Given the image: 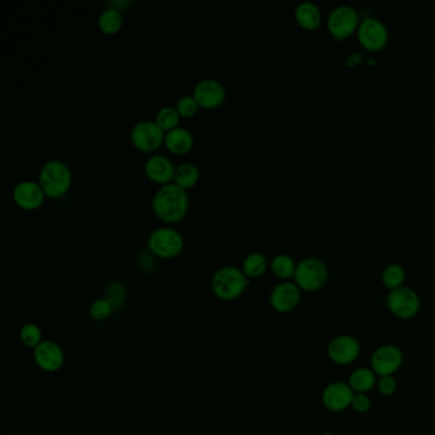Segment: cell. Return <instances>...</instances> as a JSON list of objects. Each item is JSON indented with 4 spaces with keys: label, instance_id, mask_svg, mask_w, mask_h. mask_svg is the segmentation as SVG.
<instances>
[{
    "label": "cell",
    "instance_id": "1",
    "mask_svg": "<svg viewBox=\"0 0 435 435\" xmlns=\"http://www.w3.org/2000/svg\"><path fill=\"white\" fill-rule=\"evenodd\" d=\"M189 198L183 188L176 184L162 186L152 199V210L165 222H178L187 215Z\"/></svg>",
    "mask_w": 435,
    "mask_h": 435
},
{
    "label": "cell",
    "instance_id": "2",
    "mask_svg": "<svg viewBox=\"0 0 435 435\" xmlns=\"http://www.w3.org/2000/svg\"><path fill=\"white\" fill-rule=\"evenodd\" d=\"M38 181L46 197L62 198L72 187L73 176L65 162L51 160L41 168Z\"/></svg>",
    "mask_w": 435,
    "mask_h": 435
},
{
    "label": "cell",
    "instance_id": "3",
    "mask_svg": "<svg viewBox=\"0 0 435 435\" xmlns=\"http://www.w3.org/2000/svg\"><path fill=\"white\" fill-rule=\"evenodd\" d=\"M249 280L242 269L232 266L218 269L212 277V291L221 300L239 298L248 287Z\"/></svg>",
    "mask_w": 435,
    "mask_h": 435
},
{
    "label": "cell",
    "instance_id": "4",
    "mask_svg": "<svg viewBox=\"0 0 435 435\" xmlns=\"http://www.w3.org/2000/svg\"><path fill=\"white\" fill-rule=\"evenodd\" d=\"M149 252L160 258H174L184 248V239L179 231L171 227H160L151 232L147 240Z\"/></svg>",
    "mask_w": 435,
    "mask_h": 435
},
{
    "label": "cell",
    "instance_id": "5",
    "mask_svg": "<svg viewBox=\"0 0 435 435\" xmlns=\"http://www.w3.org/2000/svg\"><path fill=\"white\" fill-rule=\"evenodd\" d=\"M294 277L300 290L317 291L328 279V269L321 259L306 258L296 266Z\"/></svg>",
    "mask_w": 435,
    "mask_h": 435
},
{
    "label": "cell",
    "instance_id": "6",
    "mask_svg": "<svg viewBox=\"0 0 435 435\" xmlns=\"http://www.w3.org/2000/svg\"><path fill=\"white\" fill-rule=\"evenodd\" d=\"M387 306L398 319L407 321L417 317L421 308L420 296L410 287L401 286L392 290L387 296Z\"/></svg>",
    "mask_w": 435,
    "mask_h": 435
},
{
    "label": "cell",
    "instance_id": "7",
    "mask_svg": "<svg viewBox=\"0 0 435 435\" xmlns=\"http://www.w3.org/2000/svg\"><path fill=\"white\" fill-rule=\"evenodd\" d=\"M361 345L356 337L340 335L331 340L327 346V355L333 364L346 367L358 360L360 356Z\"/></svg>",
    "mask_w": 435,
    "mask_h": 435
},
{
    "label": "cell",
    "instance_id": "8",
    "mask_svg": "<svg viewBox=\"0 0 435 435\" xmlns=\"http://www.w3.org/2000/svg\"><path fill=\"white\" fill-rule=\"evenodd\" d=\"M404 353L394 345H383L374 351L370 367L378 377L394 375L404 365Z\"/></svg>",
    "mask_w": 435,
    "mask_h": 435
},
{
    "label": "cell",
    "instance_id": "9",
    "mask_svg": "<svg viewBox=\"0 0 435 435\" xmlns=\"http://www.w3.org/2000/svg\"><path fill=\"white\" fill-rule=\"evenodd\" d=\"M131 144L142 152H152L165 142L163 131L152 120H142L133 127Z\"/></svg>",
    "mask_w": 435,
    "mask_h": 435
},
{
    "label": "cell",
    "instance_id": "10",
    "mask_svg": "<svg viewBox=\"0 0 435 435\" xmlns=\"http://www.w3.org/2000/svg\"><path fill=\"white\" fill-rule=\"evenodd\" d=\"M355 392L348 382H332L324 387L322 404L331 412H342L351 407Z\"/></svg>",
    "mask_w": 435,
    "mask_h": 435
},
{
    "label": "cell",
    "instance_id": "11",
    "mask_svg": "<svg viewBox=\"0 0 435 435\" xmlns=\"http://www.w3.org/2000/svg\"><path fill=\"white\" fill-rule=\"evenodd\" d=\"M193 97L199 106L205 109H215L224 102L226 99V88L218 80H203L195 85Z\"/></svg>",
    "mask_w": 435,
    "mask_h": 435
},
{
    "label": "cell",
    "instance_id": "12",
    "mask_svg": "<svg viewBox=\"0 0 435 435\" xmlns=\"http://www.w3.org/2000/svg\"><path fill=\"white\" fill-rule=\"evenodd\" d=\"M44 190L38 183L25 181L18 183L13 189V199L16 205L26 211H33L40 208L45 200Z\"/></svg>",
    "mask_w": 435,
    "mask_h": 435
},
{
    "label": "cell",
    "instance_id": "13",
    "mask_svg": "<svg viewBox=\"0 0 435 435\" xmlns=\"http://www.w3.org/2000/svg\"><path fill=\"white\" fill-rule=\"evenodd\" d=\"M300 299H301V292L296 284L282 282L274 287L271 292L269 303L274 311L285 314L294 311L298 306Z\"/></svg>",
    "mask_w": 435,
    "mask_h": 435
},
{
    "label": "cell",
    "instance_id": "14",
    "mask_svg": "<svg viewBox=\"0 0 435 435\" xmlns=\"http://www.w3.org/2000/svg\"><path fill=\"white\" fill-rule=\"evenodd\" d=\"M359 22V16L354 8L348 6H337L328 17L330 31L337 38H346L354 31Z\"/></svg>",
    "mask_w": 435,
    "mask_h": 435
},
{
    "label": "cell",
    "instance_id": "15",
    "mask_svg": "<svg viewBox=\"0 0 435 435\" xmlns=\"http://www.w3.org/2000/svg\"><path fill=\"white\" fill-rule=\"evenodd\" d=\"M33 358L38 364L48 373L58 372L64 364V353L63 348L53 341H43L35 348Z\"/></svg>",
    "mask_w": 435,
    "mask_h": 435
},
{
    "label": "cell",
    "instance_id": "16",
    "mask_svg": "<svg viewBox=\"0 0 435 435\" xmlns=\"http://www.w3.org/2000/svg\"><path fill=\"white\" fill-rule=\"evenodd\" d=\"M388 33L386 26L380 21L367 18L362 21L359 28V40L369 50H380L386 45Z\"/></svg>",
    "mask_w": 435,
    "mask_h": 435
},
{
    "label": "cell",
    "instance_id": "17",
    "mask_svg": "<svg viewBox=\"0 0 435 435\" xmlns=\"http://www.w3.org/2000/svg\"><path fill=\"white\" fill-rule=\"evenodd\" d=\"M174 163L166 156L152 155L144 163V171L149 179L157 184L166 186L174 179Z\"/></svg>",
    "mask_w": 435,
    "mask_h": 435
},
{
    "label": "cell",
    "instance_id": "18",
    "mask_svg": "<svg viewBox=\"0 0 435 435\" xmlns=\"http://www.w3.org/2000/svg\"><path fill=\"white\" fill-rule=\"evenodd\" d=\"M165 144L174 155H186L193 149V134L186 128H175L165 134Z\"/></svg>",
    "mask_w": 435,
    "mask_h": 435
},
{
    "label": "cell",
    "instance_id": "19",
    "mask_svg": "<svg viewBox=\"0 0 435 435\" xmlns=\"http://www.w3.org/2000/svg\"><path fill=\"white\" fill-rule=\"evenodd\" d=\"M378 375L372 367H358L348 377V386L355 393H367L377 387Z\"/></svg>",
    "mask_w": 435,
    "mask_h": 435
},
{
    "label": "cell",
    "instance_id": "20",
    "mask_svg": "<svg viewBox=\"0 0 435 435\" xmlns=\"http://www.w3.org/2000/svg\"><path fill=\"white\" fill-rule=\"evenodd\" d=\"M295 17H296L299 25L303 26L308 30L317 28L318 26L321 25V21H322V16H321L318 6H314L311 1L300 3L296 6Z\"/></svg>",
    "mask_w": 435,
    "mask_h": 435
},
{
    "label": "cell",
    "instance_id": "21",
    "mask_svg": "<svg viewBox=\"0 0 435 435\" xmlns=\"http://www.w3.org/2000/svg\"><path fill=\"white\" fill-rule=\"evenodd\" d=\"M97 23L100 30L104 33L114 35L120 31V28L123 27V14L118 9L109 6L100 14Z\"/></svg>",
    "mask_w": 435,
    "mask_h": 435
},
{
    "label": "cell",
    "instance_id": "22",
    "mask_svg": "<svg viewBox=\"0 0 435 435\" xmlns=\"http://www.w3.org/2000/svg\"><path fill=\"white\" fill-rule=\"evenodd\" d=\"M198 181L199 168L192 162L181 163V166L175 170V184L178 187L183 188L184 190L194 187L198 183Z\"/></svg>",
    "mask_w": 435,
    "mask_h": 435
},
{
    "label": "cell",
    "instance_id": "23",
    "mask_svg": "<svg viewBox=\"0 0 435 435\" xmlns=\"http://www.w3.org/2000/svg\"><path fill=\"white\" fill-rule=\"evenodd\" d=\"M267 269V259L259 253L249 254L242 263V272L247 277H259Z\"/></svg>",
    "mask_w": 435,
    "mask_h": 435
},
{
    "label": "cell",
    "instance_id": "24",
    "mask_svg": "<svg viewBox=\"0 0 435 435\" xmlns=\"http://www.w3.org/2000/svg\"><path fill=\"white\" fill-rule=\"evenodd\" d=\"M181 115L173 106H165L160 109L156 117V123L163 131H170L178 128Z\"/></svg>",
    "mask_w": 435,
    "mask_h": 435
},
{
    "label": "cell",
    "instance_id": "25",
    "mask_svg": "<svg viewBox=\"0 0 435 435\" xmlns=\"http://www.w3.org/2000/svg\"><path fill=\"white\" fill-rule=\"evenodd\" d=\"M271 268H272V272L280 279H290L296 271L295 262L291 257L286 254L274 257V261L271 263Z\"/></svg>",
    "mask_w": 435,
    "mask_h": 435
},
{
    "label": "cell",
    "instance_id": "26",
    "mask_svg": "<svg viewBox=\"0 0 435 435\" xmlns=\"http://www.w3.org/2000/svg\"><path fill=\"white\" fill-rule=\"evenodd\" d=\"M404 279H406V272L404 268L398 264H390L385 268L383 274H382V281L385 284V286L396 290L398 287L404 285Z\"/></svg>",
    "mask_w": 435,
    "mask_h": 435
},
{
    "label": "cell",
    "instance_id": "27",
    "mask_svg": "<svg viewBox=\"0 0 435 435\" xmlns=\"http://www.w3.org/2000/svg\"><path fill=\"white\" fill-rule=\"evenodd\" d=\"M106 300L112 305L114 309H119L124 305L127 300V289L122 282H112L106 287Z\"/></svg>",
    "mask_w": 435,
    "mask_h": 435
},
{
    "label": "cell",
    "instance_id": "28",
    "mask_svg": "<svg viewBox=\"0 0 435 435\" xmlns=\"http://www.w3.org/2000/svg\"><path fill=\"white\" fill-rule=\"evenodd\" d=\"M21 340L27 348H36L43 342V332L36 324H26L21 330Z\"/></svg>",
    "mask_w": 435,
    "mask_h": 435
},
{
    "label": "cell",
    "instance_id": "29",
    "mask_svg": "<svg viewBox=\"0 0 435 435\" xmlns=\"http://www.w3.org/2000/svg\"><path fill=\"white\" fill-rule=\"evenodd\" d=\"M112 311H114L112 305L106 299H99L91 305L90 314L95 321H105L112 316Z\"/></svg>",
    "mask_w": 435,
    "mask_h": 435
},
{
    "label": "cell",
    "instance_id": "30",
    "mask_svg": "<svg viewBox=\"0 0 435 435\" xmlns=\"http://www.w3.org/2000/svg\"><path fill=\"white\" fill-rule=\"evenodd\" d=\"M198 102L193 96H184L178 101L176 110L183 118H192L198 112Z\"/></svg>",
    "mask_w": 435,
    "mask_h": 435
},
{
    "label": "cell",
    "instance_id": "31",
    "mask_svg": "<svg viewBox=\"0 0 435 435\" xmlns=\"http://www.w3.org/2000/svg\"><path fill=\"white\" fill-rule=\"evenodd\" d=\"M398 383L394 375H385V377H378L377 382V390L380 392L382 396L385 397H391L396 392H397Z\"/></svg>",
    "mask_w": 435,
    "mask_h": 435
},
{
    "label": "cell",
    "instance_id": "32",
    "mask_svg": "<svg viewBox=\"0 0 435 435\" xmlns=\"http://www.w3.org/2000/svg\"><path fill=\"white\" fill-rule=\"evenodd\" d=\"M351 409L356 414H367L372 409V398L367 396V393H355Z\"/></svg>",
    "mask_w": 435,
    "mask_h": 435
},
{
    "label": "cell",
    "instance_id": "33",
    "mask_svg": "<svg viewBox=\"0 0 435 435\" xmlns=\"http://www.w3.org/2000/svg\"><path fill=\"white\" fill-rule=\"evenodd\" d=\"M154 264H155V259L152 258V253H151V252H149V253H146V252H144V253L139 255V258H138V266L142 268L144 271L152 269Z\"/></svg>",
    "mask_w": 435,
    "mask_h": 435
},
{
    "label": "cell",
    "instance_id": "34",
    "mask_svg": "<svg viewBox=\"0 0 435 435\" xmlns=\"http://www.w3.org/2000/svg\"><path fill=\"white\" fill-rule=\"evenodd\" d=\"M319 435H336V434H335V433H331V431H324V433H322V434H319Z\"/></svg>",
    "mask_w": 435,
    "mask_h": 435
}]
</instances>
